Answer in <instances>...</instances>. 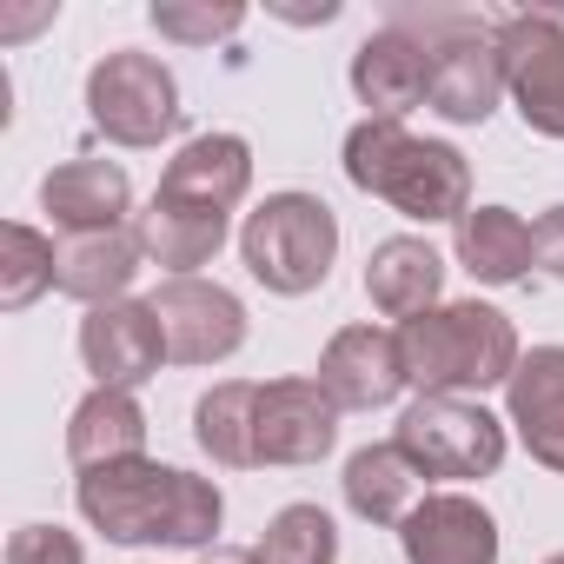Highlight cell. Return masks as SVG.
I'll return each instance as SVG.
<instances>
[{
    "label": "cell",
    "mask_w": 564,
    "mask_h": 564,
    "mask_svg": "<svg viewBox=\"0 0 564 564\" xmlns=\"http://www.w3.org/2000/svg\"><path fill=\"white\" fill-rule=\"evenodd\" d=\"M153 28L166 34V41H219V34H232L239 28V8H186V0H160L153 8Z\"/></svg>",
    "instance_id": "4316f807"
},
{
    "label": "cell",
    "mask_w": 564,
    "mask_h": 564,
    "mask_svg": "<svg viewBox=\"0 0 564 564\" xmlns=\"http://www.w3.org/2000/svg\"><path fill=\"white\" fill-rule=\"evenodd\" d=\"M206 564H265V557H259V551H213Z\"/></svg>",
    "instance_id": "f546056e"
},
{
    "label": "cell",
    "mask_w": 564,
    "mask_h": 564,
    "mask_svg": "<svg viewBox=\"0 0 564 564\" xmlns=\"http://www.w3.org/2000/svg\"><path fill=\"white\" fill-rule=\"evenodd\" d=\"M47 286H61V246H47L34 226H8L0 232V306L21 313Z\"/></svg>",
    "instance_id": "d4e9b609"
},
{
    "label": "cell",
    "mask_w": 564,
    "mask_h": 564,
    "mask_svg": "<svg viewBox=\"0 0 564 564\" xmlns=\"http://www.w3.org/2000/svg\"><path fill=\"white\" fill-rule=\"evenodd\" d=\"M399 352H405V379L425 386V399H458V392L511 386V372H518L511 319L478 306V300L405 319L399 326Z\"/></svg>",
    "instance_id": "3957f363"
},
{
    "label": "cell",
    "mask_w": 564,
    "mask_h": 564,
    "mask_svg": "<svg viewBox=\"0 0 564 564\" xmlns=\"http://www.w3.org/2000/svg\"><path fill=\"white\" fill-rule=\"evenodd\" d=\"M425 47H432V113H445V120H458V127H478V120H491V107H498V94H505V61H498V41L491 34H478V28H445L438 41L425 34Z\"/></svg>",
    "instance_id": "30bf717a"
},
{
    "label": "cell",
    "mask_w": 564,
    "mask_h": 564,
    "mask_svg": "<svg viewBox=\"0 0 564 564\" xmlns=\"http://www.w3.org/2000/svg\"><path fill=\"white\" fill-rule=\"evenodd\" d=\"M67 458H74L80 471L147 458V412L133 405V392L100 386L94 399H80V412H74V425H67Z\"/></svg>",
    "instance_id": "ac0fdd59"
},
{
    "label": "cell",
    "mask_w": 564,
    "mask_h": 564,
    "mask_svg": "<svg viewBox=\"0 0 564 564\" xmlns=\"http://www.w3.org/2000/svg\"><path fill=\"white\" fill-rule=\"evenodd\" d=\"M80 511L113 544H206L226 505H219V485L193 471L127 458V465H100L80 478Z\"/></svg>",
    "instance_id": "6da1fadb"
},
{
    "label": "cell",
    "mask_w": 564,
    "mask_h": 564,
    "mask_svg": "<svg viewBox=\"0 0 564 564\" xmlns=\"http://www.w3.org/2000/svg\"><path fill=\"white\" fill-rule=\"evenodd\" d=\"M405 564H498V524L465 491H432L399 524Z\"/></svg>",
    "instance_id": "4fadbf2b"
},
{
    "label": "cell",
    "mask_w": 564,
    "mask_h": 564,
    "mask_svg": "<svg viewBox=\"0 0 564 564\" xmlns=\"http://www.w3.org/2000/svg\"><path fill=\"white\" fill-rule=\"evenodd\" d=\"M346 505L372 524H405L419 505V471L399 445H366L346 465Z\"/></svg>",
    "instance_id": "603a6c76"
},
{
    "label": "cell",
    "mask_w": 564,
    "mask_h": 564,
    "mask_svg": "<svg viewBox=\"0 0 564 564\" xmlns=\"http://www.w3.org/2000/svg\"><path fill=\"white\" fill-rule=\"evenodd\" d=\"M405 386V352H399V333H379V326H346L326 359H319V392L339 405V412H372V405H392Z\"/></svg>",
    "instance_id": "7c38bea8"
},
{
    "label": "cell",
    "mask_w": 564,
    "mask_h": 564,
    "mask_svg": "<svg viewBox=\"0 0 564 564\" xmlns=\"http://www.w3.org/2000/svg\"><path fill=\"white\" fill-rule=\"evenodd\" d=\"M531 246H538V265L551 279H564V206H551L538 226H531Z\"/></svg>",
    "instance_id": "f1b7e54d"
},
{
    "label": "cell",
    "mask_w": 564,
    "mask_h": 564,
    "mask_svg": "<svg viewBox=\"0 0 564 564\" xmlns=\"http://www.w3.org/2000/svg\"><path fill=\"white\" fill-rule=\"evenodd\" d=\"M80 359L100 386L113 392H133L140 379L160 372L166 359V333L153 319V306H133V300H113V306H87L80 319Z\"/></svg>",
    "instance_id": "8fae6325"
},
{
    "label": "cell",
    "mask_w": 564,
    "mask_h": 564,
    "mask_svg": "<svg viewBox=\"0 0 564 564\" xmlns=\"http://www.w3.org/2000/svg\"><path fill=\"white\" fill-rule=\"evenodd\" d=\"M140 252H153L160 265H173L180 279H193V265H206L213 252H219V239H226V213H213V206H186V199H160L153 193V206L140 213Z\"/></svg>",
    "instance_id": "44dd1931"
},
{
    "label": "cell",
    "mask_w": 564,
    "mask_h": 564,
    "mask_svg": "<svg viewBox=\"0 0 564 564\" xmlns=\"http://www.w3.org/2000/svg\"><path fill=\"white\" fill-rule=\"evenodd\" d=\"M252 419H259V386L232 379V386H213V392L199 399L193 438H199V452L219 458V465H259V452H252Z\"/></svg>",
    "instance_id": "cb8c5ba5"
},
{
    "label": "cell",
    "mask_w": 564,
    "mask_h": 564,
    "mask_svg": "<svg viewBox=\"0 0 564 564\" xmlns=\"http://www.w3.org/2000/svg\"><path fill=\"white\" fill-rule=\"evenodd\" d=\"M239 252H246V272L259 279L265 293H313L326 286V272H333V252H339V219L326 199L313 193H272L246 232H239Z\"/></svg>",
    "instance_id": "277c9868"
},
{
    "label": "cell",
    "mask_w": 564,
    "mask_h": 564,
    "mask_svg": "<svg viewBox=\"0 0 564 564\" xmlns=\"http://www.w3.org/2000/svg\"><path fill=\"white\" fill-rule=\"evenodd\" d=\"M127 199H133V186H127V173L113 160H67L41 186V206L67 232H113L120 213H127Z\"/></svg>",
    "instance_id": "e0dca14e"
},
{
    "label": "cell",
    "mask_w": 564,
    "mask_h": 564,
    "mask_svg": "<svg viewBox=\"0 0 564 564\" xmlns=\"http://www.w3.org/2000/svg\"><path fill=\"white\" fill-rule=\"evenodd\" d=\"M259 557L265 564H333L339 557V531H333V518L319 505H286L265 524Z\"/></svg>",
    "instance_id": "484cf974"
},
{
    "label": "cell",
    "mask_w": 564,
    "mask_h": 564,
    "mask_svg": "<svg viewBox=\"0 0 564 564\" xmlns=\"http://www.w3.org/2000/svg\"><path fill=\"white\" fill-rule=\"evenodd\" d=\"M147 306H153V319L166 333V359L173 366L232 359L239 339H246V306L226 286H206V279H166Z\"/></svg>",
    "instance_id": "ba28073f"
},
{
    "label": "cell",
    "mask_w": 564,
    "mask_h": 564,
    "mask_svg": "<svg viewBox=\"0 0 564 564\" xmlns=\"http://www.w3.org/2000/svg\"><path fill=\"white\" fill-rule=\"evenodd\" d=\"M94 127L120 147H160L180 127V87L153 54H107L87 74Z\"/></svg>",
    "instance_id": "8992f818"
},
{
    "label": "cell",
    "mask_w": 564,
    "mask_h": 564,
    "mask_svg": "<svg viewBox=\"0 0 564 564\" xmlns=\"http://www.w3.org/2000/svg\"><path fill=\"white\" fill-rule=\"evenodd\" d=\"M505 87L524 113V127L564 140V21L557 14H518L498 28Z\"/></svg>",
    "instance_id": "52a82bcc"
},
{
    "label": "cell",
    "mask_w": 564,
    "mask_h": 564,
    "mask_svg": "<svg viewBox=\"0 0 564 564\" xmlns=\"http://www.w3.org/2000/svg\"><path fill=\"white\" fill-rule=\"evenodd\" d=\"M140 272V232L113 226V232H67L61 239V293L87 300V306H113Z\"/></svg>",
    "instance_id": "d6986e66"
},
{
    "label": "cell",
    "mask_w": 564,
    "mask_h": 564,
    "mask_svg": "<svg viewBox=\"0 0 564 564\" xmlns=\"http://www.w3.org/2000/svg\"><path fill=\"white\" fill-rule=\"evenodd\" d=\"M352 87L366 107H379V120H399L432 94V47L405 28H386L352 54Z\"/></svg>",
    "instance_id": "9a60e30c"
},
{
    "label": "cell",
    "mask_w": 564,
    "mask_h": 564,
    "mask_svg": "<svg viewBox=\"0 0 564 564\" xmlns=\"http://www.w3.org/2000/svg\"><path fill=\"white\" fill-rule=\"evenodd\" d=\"M346 173L359 193H379L392 199L405 219H465L471 206V173H465V153L445 147V140H412L399 120H366L352 127L346 140Z\"/></svg>",
    "instance_id": "7a4b0ae2"
},
{
    "label": "cell",
    "mask_w": 564,
    "mask_h": 564,
    "mask_svg": "<svg viewBox=\"0 0 564 564\" xmlns=\"http://www.w3.org/2000/svg\"><path fill=\"white\" fill-rule=\"evenodd\" d=\"M8 564H80V544L61 524H21L8 538Z\"/></svg>",
    "instance_id": "83f0119b"
},
{
    "label": "cell",
    "mask_w": 564,
    "mask_h": 564,
    "mask_svg": "<svg viewBox=\"0 0 564 564\" xmlns=\"http://www.w3.org/2000/svg\"><path fill=\"white\" fill-rule=\"evenodd\" d=\"M438 286H445V259H438L425 239H386V246L372 252V265H366V293H372V306H379L386 319H419V313H432Z\"/></svg>",
    "instance_id": "ffe728a7"
},
{
    "label": "cell",
    "mask_w": 564,
    "mask_h": 564,
    "mask_svg": "<svg viewBox=\"0 0 564 564\" xmlns=\"http://www.w3.org/2000/svg\"><path fill=\"white\" fill-rule=\"evenodd\" d=\"M419 478H491L505 465V425L465 399H419L392 438Z\"/></svg>",
    "instance_id": "5b68a950"
},
{
    "label": "cell",
    "mask_w": 564,
    "mask_h": 564,
    "mask_svg": "<svg viewBox=\"0 0 564 564\" xmlns=\"http://www.w3.org/2000/svg\"><path fill=\"white\" fill-rule=\"evenodd\" d=\"M252 186V153L239 133H199L186 140L173 160H166V180H160V199H186V206H213V213H232Z\"/></svg>",
    "instance_id": "5bb4252c"
},
{
    "label": "cell",
    "mask_w": 564,
    "mask_h": 564,
    "mask_svg": "<svg viewBox=\"0 0 564 564\" xmlns=\"http://www.w3.org/2000/svg\"><path fill=\"white\" fill-rule=\"evenodd\" d=\"M458 259H465L471 279H485V286H511V279H524V265L538 259V246H531V226L511 206H471L458 219Z\"/></svg>",
    "instance_id": "7402d4cb"
},
{
    "label": "cell",
    "mask_w": 564,
    "mask_h": 564,
    "mask_svg": "<svg viewBox=\"0 0 564 564\" xmlns=\"http://www.w3.org/2000/svg\"><path fill=\"white\" fill-rule=\"evenodd\" d=\"M339 438V405L319 392V379H272L259 386L252 452L259 465H319Z\"/></svg>",
    "instance_id": "9c48e42d"
},
{
    "label": "cell",
    "mask_w": 564,
    "mask_h": 564,
    "mask_svg": "<svg viewBox=\"0 0 564 564\" xmlns=\"http://www.w3.org/2000/svg\"><path fill=\"white\" fill-rule=\"evenodd\" d=\"M505 405H511V425L531 445V458L564 471V346H538L531 359H518Z\"/></svg>",
    "instance_id": "2e32d148"
}]
</instances>
